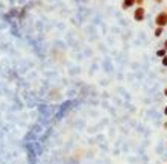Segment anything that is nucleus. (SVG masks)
<instances>
[{
    "label": "nucleus",
    "instance_id": "nucleus-6",
    "mask_svg": "<svg viewBox=\"0 0 167 164\" xmlns=\"http://www.w3.org/2000/svg\"><path fill=\"white\" fill-rule=\"evenodd\" d=\"M163 65L167 67V55H166V56H163Z\"/></svg>",
    "mask_w": 167,
    "mask_h": 164
},
{
    "label": "nucleus",
    "instance_id": "nucleus-10",
    "mask_svg": "<svg viewBox=\"0 0 167 164\" xmlns=\"http://www.w3.org/2000/svg\"><path fill=\"white\" fill-rule=\"evenodd\" d=\"M164 96H167V88H164Z\"/></svg>",
    "mask_w": 167,
    "mask_h": 164
},
{
    "label": "nucleus",
    "instance_id": "nucleus-7",
    "mask_svg": "<svg viewBox=\"0 0 167 164\" xmlns=\"http://www.w3.org/2000/svg\"><path fill=\"white\" fill-rule=\"evenodd\" d=\"M143 2H144V0H135V5H137V6H141Z\"/></svg>",
    "mask_w": 167,
    "mask_h": 164
},
{
    "label": "nucleus",
    "instance_id": "nucleus-9",
    "mask_svg": "<svg viewBox=\"0 0 167 164\" xmlns=\"http://www.w3.org/2000/svg\"><path fill=\"white\" fill-rule=\"evenodd\" d=\"M164 114L167 116V105H166V108H164Z\"/></svg>",
    "mask_w": 167,
    "mask_h": 164
},
{
    "label": "nucleus",
    "instance_id": "nucleus-2",
    "mask_svg": "<svg viewBox=\"0 0 167 164\" xmlns=\"http://www.w3.org/2000/svg\"><path fill=\"white\" fill-rule=\"evenodd\" d=\"M146 17V9L143 6H137L135 11H134V20L135 21H143Z\"/></svg>",
    "mask_w": 167,
    "mask_h": 164
},
{
    "label": "nucleus",
    "instance_id": "nucleus-3",
    "mask_svg": "<svg viewBox=\"0 0 167 164\" xmlns=\"http://www.w3.org/2000/svg\"><path fill=\"white\" fill-rule=\"evenodd\" d=\"M132 6H135V0H123L122 2V9H129Z\"/></svg>",
    "mask_w": 167,
    "mask_h": 164
},
{
    "label": "nucleus",
    "instance_id": "nucleus-5",
    "mask_svg": "<svg viewBox=\"0 0 167 164\" xmlns=\"http://www.w3.org/2000/svg\"><path fill=\"white\" fill-rule=\"evenodd\" d=\"M167 52H166V49H158L157 50V56H160V58H163V56H166Z\"/></svg>",
    "mask_w": 167,
    "mask_h": 164
},
{
    "label": "nucleus",
    "instance_id": "nucleus-11",
    "mask_svg": "<svg viewBox=\"0 0 167 164\" xmlns=\"http://www.w3.org/2000/svg\"><path fill=\"white\" fill-rule=\"evenodd\" d=\"M155 2H157V3H161V2H163V0H155Z\"/></svg>",
    "mask_w": 167,
    "mask_h": 164
},
{
    "label": "nucleus",
    "instance_id": "nucleus-4",
    "mask_svg": "<svg viewBox=\"0 0 167 164\" xmlns=\"http://www.w3.org/2000/svg\"><path fill=\"white\" fill-rule=\"evenodd\" d=\"M163 32H164V27H160V26H157V29H155L153 35L157 36V38H160V36L163 35Z\"/></svg>",
    "mask_w": 167,
    "mask_h": 164
},
{
    "label": "nucleus",
    "instance_id": "nucleus-1",
    "mask_svg": "<svg viewBox=\"0 0 167 164\" xmlns=\"http://www.w3.org/2000/svg\"><path fill=\"white\" fill-rule=\"evenodd\" d=\"M155 24L160 26V27L167 26V12L166 11H161L160 14H157V17H155Z\"/></svg>",
    "mask_w": 167,
    "mask_h": 164
},
{
    "label": "nucleus",
    "instance_id": "nucleus-8",
    "mask_svg": "<svg viewBox=\"0 0 167 164\" xmlns=\"http://www.w3.org/2000/svg\"><path fill=\"white\" fill-rule=\"evenodd\" d=\"M164 49H166V52H167V40L164 41Z\"/></svg>",
    "mask_w": 167,
    "mask_h": 164
}]
</instances>
